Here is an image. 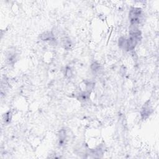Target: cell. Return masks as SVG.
Listing matches in <instances>:
<instances>
[{
    "mask_svg": "<svg viewBox=\"0 0 159 159\" xmlns=\"http://www.w3.org/2000/svg\"><path fill=\"white\" fill-rule=\"evenodd\" d=\"M65 75L69 78H70L72 76V72L70 67H67L65 69Z\"/></svg>",
    "mask_w": 159,
    "mask_h": 159,
    "instance_id": "obj_10",
    "label": "cell"
},
{
    "mask_svg": "<svg viewBox=\"0 0 159 159\" xmlns=\"http://www.w3.org/2000/svg\"><path fill=\"white\" fill-rule=\"evenodd\" d=\"M152 112V110L151 106H150L149 104H145L142 108L141 111H140V115H141L142 119H145L151 115Z\"/></svg>",
    "mask_w": 159,
    "mask_h": 159,
    "instance_id": "obj_4",
    "label": "cell"
},
{
    "mask_svg": "<svg viewBox=\"0 0 159 159\" xmlns=\"http://www.w3.org/2000/svg\"><path fill=\"white\" fill-rule=\"evenodd\" d=\"M90 97V92L89 91H87V92H83L80 93L78 94V99L80 101H85L88 99Z\"/></svg>",
    "mask_w": 159,
    "mask_h": 159,
    "instance_id": "obj_6",
    "label": "cell"
},
{
    "mask_svg": "<svg viewBox=\"0 0 159 159\" xmlns=\"http://www.w3.org/2000/svg\"><path fill=\"white\" fill-rule=\"evenodd\" d=\"M129 18L132 26L139 25L143 19L142 9L139 8H132L129 11Z\"/></svg>",
    "mask_w": 159,
    "mask_h": 159,
    "instance_id": "obj_2",
    "label": "cell"
},
{
    "mask_svg": "<svg viewBox=\"0 0 159 159\" xmlns=\"http://www.w3.org/2000/svg\"><path fill=\"white\" fill-rule=\"evenodd\" d=\"M63 47L65 49H69L71 48L72 46V42L70 39L69 38H65L64 40H63Z\"/></svg>",
    "mask_w": 159,
    "mask_h": 159,
    "instance_id": "obj_8",
    "label": "cell"
},
{
    "mask_svg": "<svg viewBox=\"0 0 159 159\" xmlns=\"http://www.w3.org/2000/svg\"><path fill=\"white\" fill-rule=\"evenodd\" d=\"M40 38L43 41H49V42H55L56 38L54 37L53 34L52 32L47 31L42 33L40 35Z\"/></svg>",
    "mask_w": 159,
    "mask_h": 159,
    "instance_id": "obj_3",
    "label": "cell"
},
{
    "mask_svg": "<svg viewBox=\"0 0 159 159\" xmlns=\"http://www.w3.org/2000/svg\"><path fill=\"white\" fill-rule=\"evenodd\" d=\"M142 39L141 32L137 29H134L130 32V36L128 39L121 37L119 39L118 45L121 49L131 51L134 50L137 43Z\"/></svg>",
    "mask_w": 159,
    "mask_h": 159,
    "instance_id": "obj_1",
    "label": "cell"
},
{
    "mask_svg": "<svg viewBox=\"0 0 159 159\" xmlns=\"http://www.w3.org/2000/svg\"><path fill=\"white\" fill-rule=\"evenodd\" d=\"M11 119H12V114L10 111H8L4 114L3 116V121L4 122V123L9 124L11 122Z\"/></svg>",
    "mask_w": 159,
    "mask_h": 159,
    "instance_id": "obj_7",
    "label": "cell"
},
{
    "mask_svg": "<svg viewBox=\"0 0 159 159\" xmlns=\"http://www.w3.org/2000/svg\"><path fill=\"white\" fill-rule=\"evenodd\" d=\"M67 140V133L64 129H62L59 132L58 134V145L60 146H63L66 143Z\"/></svg>",
    "mask_w": 159,
    "mask_h": 159,
    "instance_id": "obj_5",
    "label": "cell"
},
{
    "mask_svg": "<svg viewBox=\"0 0 159 159\" xmlns=\"http://www.w3.org/2000/svg\"><path fill=\"white\" fill-rule=\"evenodd\" d=\"M91 69H92V70L95 72H98L99 70V64L97 62H94L92 64Z\"/></svg>",
    "mask_w": 159,
    "mask_h": 159,
    "instance_id": "obj_9",
    "label": "cell"
}]
</instances>
